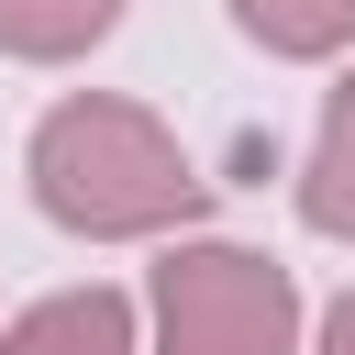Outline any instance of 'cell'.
Returning <instances> with one entry per match:
<instances>
[{"instance_id": "6da1fadb", "label": "cell", "mask_w": 355, "mask_h": 355, "mask_svg": "<svg viewBox=\"0 0 355 355\" xmlns=\"http://www.w3.org/2000/svg\"><path fill=\"white\" fill-rule=\"evenodd\" d=\"M33 200L44 222L122 244V233H166L211 200V178L178 155V133L133 100H55L33 122Z\"/></svg>"}, {"instance_id": "7a4b0ae2", "label": "cell", "mask_w": 355, "mask_h": 355, "mask_svg": "<svg viewBox=\"0 0 355 355\" xmlns=\"http://www.w3.org/2000/svg\"><path fill=\"white\" fill-rule=\"evenodd\" d=\"M300 288L244 244H178L155 266V355H288Z\"/></svg>"}, {"instance_id": "3957f363", "label": "cell", "mask_w": 355, "mask_h": 355, "mask_svg": "<svg viewBox=\"0 0 355 355\" xmlns=\"http://www.w3.org/2000/svg\"><path fill=\"white\" fill-rule=\"evenodd\" d=\"M0 355H133V300L122 288H55L11 322Z\"/></svg>"}, {"instance_id": "277c9868", "label": "cell", "mask_w": 355, "mask_h": 355, "mask_svg": "<svg viewBox=\"0 0 355 355\" xmlns=\"http://www.w3.org/2000/svg\"><path fill=\"white\" fill-rule=\"evenodd\" d=\"M300 222L355 244V78H333V100H322V133H311V166H300Z\"/></svg>"}, {"instance_id": "5b68a950", "label": "cell", "mask_w": 355, "mask_h": 355, "mask_svg": "<svg viewBox=\"0 0 355 355\" xmlns=\"http://www.w3.org/2000/svg\"><path fill=\"white\" fill-rule=\"evenodd\" d=\"M111 22H122V0H0V55L67 67V55H89Z\"/></svg>"}, {"instance_id": "8992f818", "label": "cell", "mask_w": 355, "mask_h": 355, "mask_svg": "<svg viewBox=\"0 0 355 355\" xmlns=\"http://www.w3.org/2000/svg\"><path fill=\"white\" fill-rule=\"evenodd\" d=\"M233 22L266 55H333V44H355V0H233Z\"/></svg>"}, {"instance_id": "52a82bcc", "label": "cell", "mask_w": 355, "mask_h": 355, "mask_svg": "<svg viewBox=\"0 0 355 355\" xmlns=\"http://www.w3.org/2000/svg\"><path fill=\"white\" fill-rule=\"evenodd\" d=\"M322 355H355V300H333V311H322Z\"/></svg>"}]
</instances>
